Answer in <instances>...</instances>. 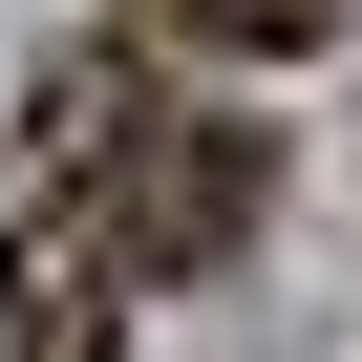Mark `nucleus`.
Returning <instances> with one entry per match:
<instances>
[{
  "instance_id": "f257e3e1",
  "label": "nucleus",
  "mask_w": 362,
  "mask_h": 362,
  "mask_svg": "<svg viewBox=\"0 0 362 362\" xmlns=\"http://www.w3.org/2000/svg\"><path fill=\"white\" fill-rule=\"evenodd\" d=\"M43 192H64L128 277H214V256L256 235V192H277V149H256L235 107H192L170 64L86 43V64L43 86Z\"/></svg>"
},
{
  "instance_id": "f03ea898",
  "label": "nucleus",
  "mask_w": 362,
  "mask_h": 362,
  "mask_svg": "<svg viewBox=\"0 0 362 362\" xmlns=\"http://www.w3.org/2000/svg\"><path fill=\"white\" fill-rule=\"evenodd\" d=\"M128 298H149V277H128V256L43 192V170H22V214H0V362H107Z\"/></svg>"
},
{
  "instance_id": "7ed1b4c3",
  "label": "nucleus",
  "mask_w": 362,
  "mask_h": 362,
  "mask_svg": "<svg viewBox=\"0 0 362 362\" xmlns=\"http://www.w3.org/2000/svg\"><path fill=\"white\" fill-rule=\"evenodd\" d=\"M149 22H192V43H256V64H277V43H320V22H341V0H149Z\"/></svg>"
}]
</instances>
